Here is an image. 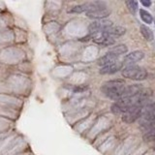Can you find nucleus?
Listing matches in <instances>:
<instances>
[{
	"instance_id": "19",
	"label": "nucleus",
	"mask_w": 155,
	"mask_h": 155,
	"mask_svg": "<svg viewBox=\"0 0 155 155\" xmlns=\"http://www.w3.org/2000/svg\"><path fill=\"white\" fill-rule=\"evenodd\" d=\"M154 22H155V21H154Z\"/></svg>"
},
{
	"instance_id": "15",
	"label": "nucleus",
	"mask_w": 155,
	"mask_h": 155,
	"mask_svg": "<svg viewBox=\"0 0 155 155\" xmlns=\"http://www.w3.org/2000/svg\"><path fill=\"white\" fill-rule=\"evenodd\" d=\"M140 18L143 19V21L144 23H147V24L152 23L153 18L151 16V14L148 13L147 11H145V10H143V9H140Z\"/></svg>"
},
{
	"instance_id": "16",
	"label": "nucleus",
	"mask_w": 155,
	"mask_h": 155,
	"mask_svg": "<svg viewBox=\"0 0 155 155\" xmlns=\"http://www.w3.org/2000/svg\"><path fill=\"white\" fill-rule=\"evenodd\" d=\"M126 5L129 9V11L133 15H136L138 12V2L134 1V0H130V1H126Z\"/></svg>"
},
{
	"instance_id": "17",
	"label": "nucleus",
	"mask_w": 155,
	"mask_h": 155,
	"mask_svg": "<svg viewBox=\"0 0 155 155\" xmlns=\"http://www.w3.org/2000/svg\"><path fill=\"white\" fill-rule=\"evenodd\" d=\"M140 3H142L144 7H149L150 5H151V2L148 1V0H147V1H145V0H142V1H140Z\"/></svg>"
},
{
	"instance_id": "10",
	"label": "nucleus",
	"mask_w": 155,
	"mask_h": 155,
	"mask_svg": "<svg viewBox=\"0 0 155 155\" xmlns=\"http://www.w3.org/2000/svg\"><path fill=\"white\" fill-rule=\"evenodd\" d=\"M126 32V29L122 26H111L110 28H108L107 30H105L103 33H105L106 35H108L111 38H114V37H120L124 35Z\"/></svg>"
},
{
	"instance_id": "13",
	"label": "nucleus",
	"mask_w": 155,
	"mask_h": 155,
	"mask_svg": "<svg viewBox=\"0 0 155 155\" xmlns=\"http://www.w3.org/2000/svg\"><path fill=\"white\" fill-rule=\"evenodd\" d=\"M140 33H142V35L143 36V38L145 39L147 41L150 42L153 40L154 38V35H153V32L151 31V29L149 27H147V25H140Z\"/></svg>"
},
{
	"instance_id": "9",
	"label": "nucleus",
	"mask_w": 155,
	"mask_h": 155,
	"mask_svg": "<svg viewBox=\"0 0 155 155\" xmlns=\"http://www.w3.org/2000/svg\"><path fill=\"white\" fill-rule=\"evenodd\" d=\"M110 14V11L108 8H102V9H97L94 11H90L86 13V16L90 18H94V19H104L107 17H109Z\"/></svg>"
},
{
	"instance_id": "3",
	"label": "nucleus",
	"mask_w": 155,
	"mask_h": 155,
	"mask_svg": "<svg viewBox=\"0 0 155 155\" xmlns=\"http://www.w3.org/2000/svg\"><path fill=\"white\" fill-rule=\"evenodd\" d=\"M143 106H134L122 114V120L126 123H133L142 116Z\"/></svg>"
},
{
	"instance_id": "11",
	"label": "nucleus",
	"mask_w": 155,
	"mask_h": 155,
	"mask_svg": "<svg viewBox=\"0 0 155 155\" xmlns=\"http://www.w3.org/2000/svg\"><path fill=\"white\" fill-rule=\"evenodd\" d=\"M117 56H115L114 54H113V53H110V52H107L106 54L104 56H102L100 57L99 59H98V65L99 66H102V67H104V66H107V65H109L110 64V63H114L115 61H117Z\"/></svg>"
},
{
	"instance_id": "4",
	"label": "nucleus",
	"mask_w": 155,
	"mask_h": 155,
	"mask_svg": "<svg viewBox=\"0 0 155 155\" xmlns=\"http://www.w3.org/2000/svg\"><path fill=\"white\" fill-rule=\"evenodd\" d=\"M111 26H113V22L109 21V19H99V21L90 23V25L88 26V30L91 34L95 35V34L104 32Z\"/></svg>"
},
{
	"instance_id": "6",
	"label": "nucleus",
	"mask_w": 155,
	"mask_h": 155,
	"mask_svg": "<svg viewBox=\"0 0 155 155\" xmlns=\"http://www.w3.org/2000/svg\"><path fill=\"white\" fill-rule=\"evenodd\" d=\"M143 57H144V53L143 51H135L130 52L129 54L126 55L124 57L122 63L125 65H127V66H131V65H134L135 63L139 62L140 60H142Z\"/></svg>"
},
{
	"instance_id": "2",
	"label": "nucleus",
	"mask_w": 155,
	"mask_h": 155,
	"mask_svg": "<svg viewBox=\"0 0 155 155\" xmlns=\"http://www.w3.org/2000/svg\"><path fill=\"white\" fill-rule=\"evenodd\" d=\"M121 74L124 78H127V79L133 81H143L147 77V73L143 68L136 65L125 67L121 72Z\"/></svg>"
},
{
	"instance_id": "12",
	"label": "nucleus",
	"mask_w": 155,
	"mask_h": 155,
	"mask_svg": "<svg viewBox=\"0 0 155 155\" xmlns=\"http://www.w3.org/2000/svg\"><path fill=\"white\" fill-rule=\"evenodd\" d=\"M127 51H128V48L126 47L125 45H117V46H115L114 48H111L110 50L109 51V52L113 53V54H114L115 56H117V57H119L120 55H122V54H125Z\"/></svg>"
},
{
	"instance_id": "7",
	"label": "nucleus",
	"mask_w": 155,
	"mask_h": 155,
	"mask_svg": "<svg viewBox=\"0 0 155 155\" xmlns=\"http://www.w3.org/2000/svg\"><path fill=\"white\" fill-rule=\"evenodd\" d=\"M93 42L98 44V45L105 46V47H110V46H113L115 44L114 38H111L108 35H106V34L103 32L95 34L93 36Z\"/></svg>"
},
{
	"instance_id": "8",
	"label": "nucleus",
	"mask_w": 155,
	"mask_h": 155,
	"mask_svg": "<svg viewBox=\"0 0 155 155\" xmlns=\"http://www.w3.org/2000/svg\"><path fill=\"white\" fill-rule=\"evenodd\" d=\"M123 67V63L117 60L114 63H110V64L104 66L101 68L100 70V74L101 75H111V74H114V73L118 72L119 70L122 69Z\"/></svg>"
},
{
	"instance_id": "14",
	"label": "nucleus",
	"mask_w": 155,
	"mask_h": 155,
	"mask_svg": "<svg viewBox=\"0 0 155 155\" xmlns=\"http://www.w3.org/2000/svg\"><path fill=\"white\" fill-rule=\"evenodd\" d=\"M143 140L147 143L155 142V127H151L145 131L143 134Z\"/></svg>"
},
{
	"instance_id": "5",
	"label": "nucleus",
	"mask_w": 155,
	"mask_h": 155,
	"mask_svg": "<svg viewBox=\"0 0 155 155\" xmlns=\"http://www.w3.org/2000/svg\"><path fill=\"white\" fill-rule=\"evenodd\" d=\"M142 116L144 119V123L149 122L153 124L155 122V102L143 107Z\"/></svg>"
},
{
	"instance_id": "18",
	"label": "nucleus",
	"mask_w": 155,
	"mask_h": 155,
	"mask_svg": "<svg viewBox=\"0 0 155 155\" xmlns=\"http://www.w3.org/2000/svg\"><path fill=\"white\" fill-rule=\"evenodd\" d=\"M154 150H155V147H154Z\"/></svg>"
},
{
	"instance_id": "1",
	"label": "nucleus",
	"mask_w": 155,
	"mask_h": 155,
	"mask_svg": "<svg viewBox=\"0 0 155 155\" xmlns=\"http://www.w3.org/2000/svg\"><path fill=\"white\" fill-rule=\"evenodd\" d=\"M125 87V81L123 80H113L106 81L102 85L101 90L108 98L117 101L122 98Z\"/></svg>"
}]
</instances>
